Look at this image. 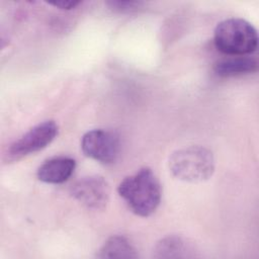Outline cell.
Segmentation results:
<instances>
[{"label": "cell", "instance_id": "6da1fadb", "mask_svg": "<svg viewBox=\"0 0 259 259\" xmlns=\"http://www.w3.org/2000/svg\"><path fill=\"white\" fill-rule=\"evenodd\" d=\"M119 196L131 210L147 218L156 211L161 201V185L151 168L144 167L126 176L117 186Z\"/></svg>", "mask_w": 259, "mask_h": 259}, {"label": "cell", "instance_id": "7a4b0ae2", "mask_svg": "<svg viewBox=\"0 0 259 259\" xmlns=\"http://www.w3.org/2000/svg\"><path fill=\"white\" fill-rule=\"evenodd\" d=\"M168 166L176 178L186 182H201L211 177L215 162L210 150L201 146H189L174 151Z\"/></svg>", "mask_w": 259, "mask_h": 259}, {"label": "cell", "instance_id": "3957f363", "mask_svg": "<svg viewBox=\"0 0 259 259\" xmlns=\"http://www.w3.org/2000/svg\"><path fill=\"white\" fill-rule=\"evenodd\" d=\"M213 42L220 52L228 56H247L256 51L258 34L247 20L228 18L215 26Z\"/></svg>", "mask_w": 259, "mask_h": 259}, {"label": "cell", "instance_id": "277c9868", "mask_svg": "<svg viewBox=\"0 0 259 259\" xmlns=\"http://www.w3.org/2000/svg\"><path fill=\"white\" fill-rule=\"evenodd\" d=\"M81 149L87 157L103 164H110L119 155L120 142L115 133L96 128L83 135Z\"/></svg>", "mask_w": 259, "mask_h": 259}, {"label": "cell", "instance_id": "5b68a950", "mask_svg": "<svg viewBox=\"0 0 259 259\" xmlns=\"http://www.w3.org/2000/svg\"><path fill=\"white\" fill-rule=\"evenodd\" d=\"M59 126L54 120H45L28 130L8 148L7 154L18 159L35 153L49 146L57 137Z\"/></svg>", "mask_w": 259, "mask_h": 259}, {"label": "cell", "instance_id": "8992f818", "mask_svg": "<svg viewBox=\"0 0 259 259\" xmlns=\"http://www.w3.org/2000/svg\"><path fill=\"white\" fill-rule=\"evenodd\" d=\"M72 196L87 208L103 209L109 200V185L98 175L86 176L76 181L71 187Z\"/></svg>", "mask_w": 259, "mask_h": 259}, {"label": "cell", "instance_id": "52a82bcc", "mask_svg": "<svg viewBox=\"0 0 259 259\" xmlns=\"http://www.w3.org/2000/svg\"><path fill=\"white\" fill-rule=\"evenodd\" d=\"M76 162L70 157H55L45 161L37 169V178L50 184H59L67 181L73 174Z\"/></svg>", "mask_w": 259, "mask_h": 259}, {"label": "cell", "instance_id": "ba28073f", "mask_svg": "<svg viewBox=\"0 0 259 259\" xmlns=\"http://www.w3.org/2000/svg\"><path fill=\"white\" fill-rule=\"evenodd\" d=\"M258 69V62L255 58L247 56H230L218 61L213 66L214 73L220 77H235L251 74Z\"/></svg>", "mask_w": 259, "mask_h": 259}, {"label": "cell", "instance_id": "9c48e42d", "mask_svg": "<svg viewBox=\"0 0 259 259\" xmlns=\"http://www.w3.org/2000/svg\"><path fill=\"white\" fill-rule=\"evenodd\" d=\"M98 258H137V249L124 236L110 237L99 249Z\"/></svg>", "mask_w": 259, "mask_h": 259}, {"label": "cell", "instance_id": "30bf717a", "mask_svg": "<svg viewBox=\"0 0 259 259\" xmlns=\"http://www.w3.org/2000/svg\"><path fill=\"white\" fill-rule=\"evenodd\" d=\"M154 251L157 258H181L188 256L190 247L183 238L173 235L161 239Z\"/></svg>", "mask_w": 259, "mask_h": 259}, {"label": "cell", "instance_id": "8fae6325", "mask_svg": "<svg viewBox=\"0 0 259 259\" xmlns=\"http://www.w3.org/2000/svg\"><path fill=\"white\" fill-rule=\"evenodd\" d=\"M107 5H109L110 8L117 10V11H131L134 9H137L142 5V2L137 1H109L107 2Z\"/></svg>", "mask_w": 259, "mask_h": 259}, {"label": "cell", "instance_id": "7c38bea8", "mask_svg": "<svg viewBox=\"0 0 259 259\" xmlns=\"http://www.w3.org/2000/svg\"><path fill=\"white\" fill-rule=\"evenodd\" d=\"M80 1H56V2H50V5H53L55 7H58L60 9H72L75 8L77 5H79Z\"/></svg>", "mask_w": 259, "mask_h": 259}]
</instances>
